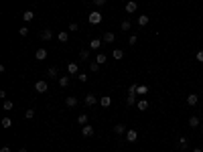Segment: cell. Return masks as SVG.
Listing matches in <instances>:
<instances>
[{"label": "cell", "mask_w": 203, "mask_h": 152, "mask_svg": "<svg viewBox=\"0 0 203 152\" xmlns=\"http://www.w3.org/2000/svg\"><path fill=\"white\" fill-rule=\"evenodd\" d=\"M77 69H79L77 63H73V61H71V63L67 65V73H69V75H75V73H77Z\"/></svg>", "instance_id": "16"}, {"label": "cell", "mask_w": 203, "mask_h": 152, "mask_svg": "<svg viewBox=\"0 0 203 152\" xmlns=\"http://www.w3.org/2000/svg\"><path fill=\"white\" fill-rule=\"evenodd\" d=\"M33 18H35V12H33V10H24V12H23V20H24V22H31Z\"/></svg>", "instance_id": "12"}, {"label": "cell", "mask_w": 203, "mask_h": 152, "mask_svg": "<svg viewBox=\"0 0 203 152\" xmlns=\"http://www.w3.org/2000/svg\"><path fill=\"white\" fill-rule=\"evenodd\" d=\"M0 152H10V148L8 146H2V148H0Z\"/></svg>", "instance_id": "42"}, {"label": "cell", "mask_w": 203, "mask_h": 152, "mask_svg": "<svg viewBox=\"0 0 203 152\" xmlns=\"http://www.w3.org/2000/svg\"><path fill=\"white\" fill-rule=\"evenodd\" d=\"M81 134H83V136H85V138L93 136V126H87V124H85V126L81 128Z\"/></svg>", "instance_id": "9"}, {"label": "cell", "mask_w": 203, "mask_h": 152, "mask_svg": "<svg viewBox=\"0 0 203 152\" xmlns=\"http://www.w3.org/2000/svg\"><path fill=\"white\" fill-rule=\"evenodd\" d=\"M102 41H104V43H114V41H116V34L114 33H110V30H108V33H104V37H102Z\"/></svg>", "instance_id": "6"}, {"label": "cell", "mask_w": 203, "mask_h": 152, "mask_svg": "<svg viewBox=\"0 0 203 152\" xmlns=\"http://www.w3.org/2000/svg\"><path fill=\"white\" fill-rule=\"evenodd\" d=\"M126 103H128V106H136V95H128V98H126Z\"/></svg>", "instance_id": "29"}, {"label": "cell", "mask_w": 203, "mask_h": 152, "mask_svg": "<svg viewBox=\"0 0 203 152\" xmlns=\"http://www.w3.org/2000/svg\"><path fill=\"white\" fill-rule=\"evenodd\" d=\"M102 43H104V41L102 39H92V43H89V49H93V51H97L102 47Z\"/></svg>", "instance_id": "14"}, {"label": "cell", "mask_w": 203, "mask_h": 152, "mask_svg": "<svg viewBox=\"0 0 203 152\" xmlns=\"http://www.w3.org/2000/svg\"><path fill=\"white\" fill-rule=\"evenodd\" d=\"M197 61H201V63H203V51H197Z\"/></svg>", "instance_id": "41"}, {"label": "cell", "mask_w": 203, "mask_h": 152, "mask_svg": "<svg viewBox=\"0 0 203 152\" xmlns=\"http://www.w3.org/2000/svg\"><path fill=\"white\" fill-rule=\"evenodd\" d=\"M189 126H191V128H199V118H197V116H191V118H189Z\"/></svg>", "instance_id": "21"}, {"label": "cell", "mask_w": 203, "mask_h": 152, "mask_svg": "<svg viewBox=\"0 0 203 152\" xmlns=\"http://www.w3.org/2000/svg\"><path fill=\"white\" fill-rule=\"evenodd\" d=\"M59 85H61V87H67V85H69V77H59Z\"/></svg>", "instance_id": "31"}, {"label": "cell", "mask_w": 203, "mask_h": 152, "mask_svg": "<svg viewBox=\"0 0 203 152\" xmlns=\"http://www.w3.org/2000/svg\"><path fill=\"white\" fill-rule=\"evenodd\" d=\"M136 89H138V85H136V83H132L130 87H128V95H136Z\"/></svg>", "instance_id": "32"}, {"label": "cell", "mask_w": 203, "mask_h": 152, "mask_svg": "<svg viewBox=\"0 0 203 152\" xmlns=\"http://www.w3.org/2000/svg\"><path fill=\"white\" fill-rule=\"evenodd\" d=\"M102 18H104V16H102V12H89V16H87V20H89L92 25H100Z\"/></svg>", "instance_id": "2"}, {"label": "cell", "mask_w": 203, "mask_h": 152, "mask_svg": "<svg viewBox=\"0 0 203 152\" xmlns=\"http://www.w3.org/2000/svg\"><path fill=\"white\" fill-rule=\"evenodd\" d=\"M19 34H20V37H27V34H29V26H20Z\"/></svg>", "instance_id": "34"}, {"label": "cell", "mask_w": 203, "mask_h": 152, "mask_svg": "<svg viewBox=\"0 0 203 152\" xmlns=\"http://www.w3.org/2000/svg\"><path fill=\"white\" fill-rule=\"evenodd\" d=\"M79 57H81L83 61H85V59H89V51H81V53H79Z\"/></svg>", "instance_id": "37"}, {"label": "cell", "mask_w": 203, "mask_h": 152, "mask_svg": "<svg viewBox=\"0 0 203 152\" xmlns=\"http://www.w3.org/2000/svg\"><path fill=\"white\" fill-rule=\"evenodd\" d=\"M146 91H148V87H146V85L142 83V85H138V89H136V95H144Z\"/></svg>", "instance_id": "27"}, {"label": "cell", "mask_w": 203, "mask_h": 152, "mask_svg": "<svg viewBox=\"0 0 203 152\" xmlns=\"http://www.w3.org/2000/svg\"><path fill=\"white\" fill-rule=\"evenodd\" d=\"M93 4H96V6H104V4H106V0H93Z\"/></svg>", "instance_id": "40"}, {"label": "cell", "mask_w": 203, "mask_h": 152, "mask_svg": "<svg viewBox=\"0 0 203 152\" xmlns=\"http://www.w3.org/2000/svg\"><path fill=\"white\" fill-rule=\"evenodd\" d=\"M193 152H203V150H201V148H193Z\"/></svg>", "instance_id": "43"}, {"label": "cell", "mask_w": 203, "mask_h": 152, "mask_svg": "<svg viewBox=\"0 0 203 152\" xmlns=\"http://www.w3.org/2000/svg\"><path fill=\"white\" fill-rule=\"evenodd\" d=\"M126 140H128V142H136V140H138V132H136L134 128L126 130Z\"/></svg>", "instance_id": "3"}, {"label": "cell", "mask_w": 203, "mask_h": 152, "mask_svg": "<svg viewBox=\"0 0 203 152\" xmlns=\"http://www.w3.org/2000/svg\"><path fill=\"white\" fill-rule=\"evenodd\" d=\"M77 124L85 126V124H87V114H79V116H77Z\"/></svg>", "instance_id": "24"}, {"label": "cell", "mask_w": 203, "mask_h": 152, "mask_svg": "<svg viewBox=\"0 0 203 152\" xmlns=\"http://www.w3.org/2000/svg\"><path fill=\"white\" fill-rule=\"evenodd\" d=\"M0 124H2V128H4V130H8V128L12 126V120H10V118H2V122H0Z\"/></svg>", "instance_id": "25"}, {"label": "cell", "mask_w": 203, "mask_h": 152, "mask_svg": "<svg viewBox=\"0 0 203 152\" xmlns=\"http://www.w3.org/2000/svg\"><path fill=\"white\" fill-rule=\"evenodd\" d=\"M77 79H79V81H81V83H85V81H87V79H89V77H87L85 73H77Z\"/></svg>", "instance_id": "36"}, {"label": "cell", "mask_w": 203, "mask_h": 152, "mask_svg": "<svg viewBox=\"0 0 203 152\" xmlns=\"http://www.w3.org/2000/svg\"><path fill=\"white\" fill-rule=\"evenodd\" d=\"M148 16H146V14H140V16H138V26H146V25H148Z\"/></svg>", "instance_id": "19"}, {"label": "cell", "mask_w": 203, "mask_h": 152, "mask_svg": "<svg viewBox=\"0 0 203 152\" xmlns=\"http://www.w3.org/2000/svg\"><path fill=\"white\" fill-rule=\"evenodd\" d=\"M93 61H96V63H100V65H104V63L108 61V57H106L104 53H97V55H96V59H93Z\"/></svg>", "instance_id": "18"}, {"label": "cell", "mask_w": 203, "mask_h": 152, "mask_svg": "<svg viewBox=\"0 0 203 152\" xmlns=\"http://www.w3.org/2000/svg\"><path fill=\"white\" fill-rule=\"evenodd\" d=\"M114 132L116 134H126V126L124 124H116V126H114Z\"/></svg>", "instance_id": "22"}, {"label": "cell", "mask_w": 203, "mask_h": 152, "mask_svg": "<svg viewBox=\"0 0 203 152\" xmlns=\"http://www.w3.org/2000/svg\"><path fill=\"white\" fill-rule=\"evenodd\" d=\"M19 152H27V148H20V150H19Z\"/></svg>", "instance_id": "44"}, {"label": "cell", "mask_w": 203, "mask_h": 152, "mask_svg": "<svg viewBox=\"0 0 203 152\" xmlns=\"http://www.w3.org/2000/svg\"><path fill=\"white\" fill-rule=\"evenodd\" d=\"M128 43H130V45H136V43H138V37H136V34H132L130 39H128Z\"/></svg>", "instance_id": "38"}, {"label": "cell", "mask_w": 203, "mask_h": 152, "mask_svg": "<svg viewBox=\"0 0 203 152\" xmlns=\"http://www.w3.org/2000/svg\"><path fill=\"white\" fill-rule=\"evenodd\" d=\"M96 102H97V98L93 93H87L85 95V106H96Z\"/></svg>", "instance_id": "13"}, {"label": "cell", "mask_w": 203, "mask_h": 152, "mask_svg": "<svg viewBox=\"0 0 203 152\" xmlns=\"http://www.w3.org/2000/svg\"><path fill=\"white\" fill-rule=\"evenodd\" d=\"M47 49H37V53H35V59H37V61H45V59H47Z\"/></svg>", "instance_id": "5"}, {"label": "cell", "mask_w": 203, "mask_h": 152, "mask_svg": "<svg viewBox=\"0 0 203 152\" xmlns=\"http://www.w3.org/2000/svg\"><path fill=\"white\" fill-rule=\"evenodd\" d=\"M179 148H181V150H187V148H189V140L185 136L179 138Z\"/></svg>", "instance_id": "17"}, {"label": "cell", "mask_w": 203, "mask_h": 152, "mask_svg": "<svg viewBox=\"0 0 203 152\" xmlns=\"http://www.w3.org/2000/svg\"><path fill=\"white\" fill-rule=\"evenodd\" d=\"M24 118H27V120H33L35 118V110H27V112H24Z\"/></svg>", "instance_id": "33"}, {"label": "cell", "mask_w": 203, "mask_h": 152, "mask_svg": "<svg viewBox=\"0 0 203 152\" xmlns=\"http://www.w3.org/2000/svg\"><path fill=\"white\" fill-rule=\"evenodd\" d=\"M35 89H37V93H47L49 91V83L45 81V79H41V81L35 83Z\"/></svg>", "instance_id": "1"}, {"label": "cell", "mask_w": 203, "mask_h": 152, "mask_svg": "<svg viewBox=\"0 0 203 152\" xmlns=\"http://www.w3.org/2000/svg\"><path fill=\"white\" fill-rule=\"evenodd\" d=\"M2 108H4L6 112H8V110H12V102H10V99H4V103H2Z\"/></svg>", "instance_id": "35"}, {"label": "cell", "mask_w": 203, "mask_h": 152, "mask_svg": "<svg viewBox=\"0 0 203 152\" xmlns=\"http://www.w3.org/2000/svg\"><path fill=\"white\" fill-rule=\"evenodd\" d=\"M187 103L191 106V108L197 106V103H199V95H197V93H189V95H187Z\"/></svg>", "instance_id": "4"}, {"label": "cell", "mask_w": 203, "mask_h": 152, "mask_svg": "<svg viewBox=\"0 0 203 152\" xmlns=\"http://www.w3.org/2000/svg\"><path fill=\"white\" fill-rule=\"evenodd\" d=\"M41 39H43V41H51V39H53V30H51V29H43V30H41Z\"/></svg>", "instance_id": "7"}, {"label": "cell", "mask_w": 203, "mask_h": 152, "mask_svg": "<svg viewBox=\"0 0 203 152\" xmlns=\"http://www.w3.org/2000/svg\"><path fill=\"white\" fill-rule=\"evenodd\" d=\"M130 26H132V22H130V20H122L120 29H122V30H128V29H130Z\"/></svg>", "instance_id": "30"}, {"label": "cell", "mask_w": 203, "mask_h": 152, "mask_svg": "<svg viewBox=\"0 0 203 152\" xmlns=\"http://www.w3.org/2000/svg\"><path fill=\"white\" fill-rule=\"evenodd\" d=\"M57 39H59V43H67V41H69V33H67V30H59Z\"/></svg>", "instance_id": "8"}, {"label": "cell", "mask_w": 203, "mask_h": 152, "mask_svg": "<svg viewBox=\"0 0 203 152\" xmlns=\"http://www.w3.org/2000/svg\"><path fill=\"white\" fill-rule=\"evenodd\" d=\"M136 108L140 110V112H144V110H146V108H148V102H146V99H140V102L136 103Z\"/></svg>", "instance_id": "23"}, {"label": "cell", "mask_w": 203, "mask_h": 152, "mask_svg": "<svg viewBox=\"0 0 203 152\" xmlns=\"http://www.w3.org/2000/svg\"><path fill=\"white\" fill-rule=\"evenodd\" d=\"M112 57H114L116 61H120L122 57H124V51H122V49H114V53H112Z\"/></svg>", "instance_id": "20"}, {"label": "cell", "mask_w": 203, "mask_h": 152, "mask_svg": "<svg viewBox=\"0 0 203 152\" xmlns=\"http://www.w3.org/2000/svg\"><path fill=\"white\" fill-rule=\"evenodd\" d=\"M67 29H69V30H71V33H75V30H77V29H79V26H77V25H75V22H71V25H69V26H67Z\"/></svg>", "instance_id": "39"}, {"label": "cell", "mask_w": 203, "mask_h": 152, "mask_svg": "<svg viewBox=\"0 0 203 152\" xmlns=\"http://www.w3.org/2000/svg\"><path fill=\"white\" fill-rule=\"evenodd\" d=\"M136 8H138V4H136L134 0H128L126 2V12H136Z\"/></svg>", "instance_id": "10"}, {"label": "cell", "mask_w": 203, "mask_h": 152, "mask_svg": "<svg viewBox=\"0 0 203 152\" xmlns=\"http://www.w3.org/2000/svg\"><path fill=\"white\" fill-rule=\"evenodd\" d=\"M57 75H59L57 67H49V71H47V77H57Z\"/></svg>", "instance_id": "26"}, {"label": "cell", "mask_w": 203, "mask_h": 152, "mask_svg": "<svg viewBox=\"0 0 203 152\" xmlns=\"http://www.w3.org/2000/svg\"><path fill=\"white\" fill-rule=\"evenodd\" d=\"M110 103H112V98H110V95H104V98H100V106H102V108H108Z\"/></svg>", "instance_id": "15"}, {"label": "cell", "mask_w": 203, "mask_h": 152, "mask_svg": "<svg viewBox=\"0 0 203 152\" xmlns=\"http://www.w3.org/2000/svg\"><path fill=\"white\" fill-rule=\"evenodd\" d=\"M201 134H203V128H201Z\"/></svg>", "instance_id": "45"}, {"label": "cell", "mask_w": 203, "mask_h": 152, "mask_svg": "<svg viewBox=\"0 0 203 152\" xmlns=\"http://www.w3.org/2000/svg\"><path fill=\"white\" fill-rule=\"evenodd\" d=\"M65 106H67V108H75V106H77V98H75V95H69V98L65 99Z\"/></svg>", "instance_id": "11"}, {"label": "cell", "mask_w": 203, "mask_h": 152, "mask_svg": "<svg viewBox=\"0 0 203 152\" xmlns=\"http://www.w3.org/2000/svg\"><path fill=\"white\" fill-rule=\"evenodd\" d=\"M89 71H92V73H97V71H100V63L92 61V63H89Z\"/></svg>", "instance_id": "28"}]
</instances>
